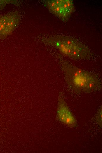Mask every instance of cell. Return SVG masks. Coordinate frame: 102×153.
Instances as JSON below:
<instances>
[{"label":"cell","instance_id":"obj_4","mask_svg":"<svg viewBox=\"0 0 102 153\" xmlns=\"http://www.w3.org/2000/svg\"><path fill=\"white\" fill-rule=\"evenodd\" d=\"M57 118L69 127L75 128L77 126V121L62 93H60L58 97Z\"/></svg>","mask_w":102,"mask_h":153},{"label":"cell","instance_id":"obj_2","mask_svg":"<svg viewBox=\"0 0 102 153\" xmlns=\"http://www.w3.org/2000/svg\"><path fill=\"white\" fill-rule=\"evenodd\" d=\"M43 39L45 42L55 47L63 54L75 60H88L93 55L87 46L76 39L56 35Z\"/></svg>","mask_w":102,"mask_h":153},{"label":"cell","instance_id":"obj_1","mask_svg":"<svg viewBox=\"0 0 102 153\" xmlns=\"http://www.w3.org/2000/svg\"><path fill=\"white\" fill-rule=\"evenodd\" d=\"M59 58V63L65 81L72 90L78 93H90L101 88V81L97 74L79 68Z\"/></svg>","mask_w":102,"mask_h":153},{"label":"cell","instance_id":"obj_7","mask_svg":"<svg viewBox=\"0 0 102 153\" xmlns=\"http://www.w3.org/2000/svg\"><path fill=\"white\" fill-rule=\"evenodd\" d=\"M10 2L8 0H0V9L3 8L4 6Z\"/></svg>","mask_w":102,"mask_h":153},{"label":"cell","instance_id":"obj_3","mask_svg":"<svg viewBox=\"0 0 102 153\" xmlns=\"http://www.w3.org/2000/svg\"><path fill=\"white\" fill-rule=\"evenodd\" d=\"M46 4L52 13L64 22L68 21L74 10L73 1L70 0H48Z\"/></svg>","mask_w":102,"mask_h":153},{"label":"cell","instance_id":"obj_5","mask_svg":"<svg viewBox=\"0 0 102 153\" xmlns=\"http://www.w3.org/2000/svg\"><path fill=\"white\" fill-rule=\"evenodd\" d=\"M19 21L18 14L15 12L0 15V38L4 39L11 34L17 27Z\"/></svg>","mask_w":102,"mask_h":153},{"label":"cell","instance_id":"obj_6","mask_svg":"<svg viewBox=\"0 0 102 153\" xmlns=\"http://www.w3.org/2000/svg\"><path fill=\"white\" fill-rule=\"evenodd\" d=\"M102 106L98 109L96 114V120L98 125L101 128L102 127Z\"/></svg>","mask_w":102,"mask_h":153}]
</instances>
